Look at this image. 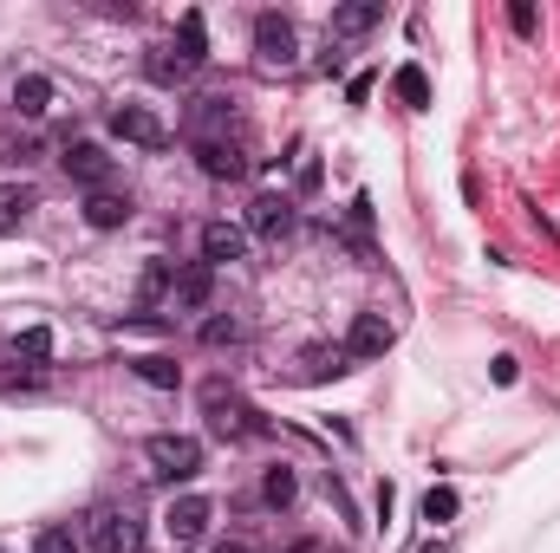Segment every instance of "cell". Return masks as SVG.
Masks as SVG:
<instances>
[{
    "label": "cell",
    "instance_id": "1",
    "mask_svg": "<svg viewBox=\"0 0 560 553\" xmlns=\"http://www.w3.org/2000/svg\"><path fill=\"white\" fill-rule=\"evenodd\" d=\"M202 411H209V430H215V436H261V430H268L261 411H248L229 378H209V385H202Z\"/></svg>",
    "mask_w": 560,
    "mask_h": 553
},
{
    "label": "cell",
    "instance_id": "2",
    "mask_svg": "<svg viewBox=\"0 0 560 553\" xmlns=\"http://www.w3.org/2000/svg\"><path fill=\"white\" fill-rule=\"evenodd\" d=\"M143 456H150V469H156L163 482H196V475H202V443L183 436V430H156V436L143 443Z\"/></svg>",
    "mask_w": 560,
    "mask_h": 553
},
{
    "label": "cell",
    "instance_id": "3",
    "mask_svg": "<svg viewBox=\"0 0 560 553\" xmlns=\"http://www.w3.org/2000/svg\"><path fill=\"white\" fill-rule=\"evenodd\" d=\"M209 521H215V502H209V495H176V502L163 508V534H170V548H196V541L209 534Z\"/></svg>",
    "mask_w": 560,
    "mask_h": 553
},
{
    "label": "cell",
    "instance_id": "4",
    "mask_svg": "<svg viewBox=\"0 0 560 553\" xmlns=\"http://www.w3.org/2000/svg\"><path fill=\"white\" fill-rule=\"evenodd\" d=\"M92 553H143V521L131 508H98L92 515Z\"/></svg>",
    "mask_w": 560,
    "mask_h": 553
},
{
    "label": "cell",
    "instance_id": "5",
    "mask_svg": "<svg viewBox=\"0 0 560 553\" xmlns=\"http://www.w3.org/2000/svg\"><path fill=\"white\" fill-rule=\"evenodd\" d=\"M112 138H125V143H138V150H163L170 143V125L150 111V105H112Z\"/></svg>",
    "mask_w": 560,
    "mask_h": 553
},
{
    "label": "cell",
    "instance_id": "6",
    "mask_svg": "<svg viewBox=\"0 0 560 553\" xmlns=\"http://www.w3.org/2000/svg\"><path fill=\"white\" fill-rule=\"evenodd\" d=\"M392 345H398V326H392L385 313H359L352 332H346V358H359V365H365V358H385Z\"/></svg>",
    "mask_w": 560,
    "mask_h": 553
},
{
    "label": "cell",
    "instance_id": "7",
    "mask_svg": "<svg viewBox=\"0 0 560 553\" xmlns=\"http://www.w3.org/2000/svg\"><path fill=\"white\" fill-rule=\"evenodd\" d=\"M59 163H66V176H72V183H85V189H112V156H105V143L72 138Z\"/></svg>",
    "mask_w": 560,
    "mask_h": 553
},
{
    "label": "cell",
    "instance_id": "8",
    "mask_svg": "<svg viewBox=\"0 0 560 553\" xmlns=\"http://www.w3.org/2000/svg\"><path fill=\"white\" fill-rule=\"evenodd\" d=\"M196 163H202V176H215V183H242L248 176V150L229 138H196Z\"/></svg>",
    "mask_w": 560,
    "mask_h": 553
},
{
    "label": "cell",
    "instance_id": "9",
    "mask_svg": "<svg viewBox=\"0 0 560 553\" xmlns=\"http://www.w3.org/2000/svg\"><path fill=\"white\" fill-rule=\"evenodd\" d=\"M255 52H261V66H293V20L287 13L255 20Z\"/></svg>",
    "mask_w": 560,
    "mask_h": 553
},
{
    "label": "cell",
    "instance_id": "10",
    "mask_svg": "<svg viewBox=\"0 0 560 553\" xmlns=\"http://www.w3.org/2000/svg\"><path fill=\"white\" fill-rule=\"evenodd\" d=\"M248 255V228H235V222H209L202 228V261L209 268H235Z\"/></svg>",
    "mask_w": 560,
    "mask_h": 553
},
{
    "label": "cell",
    "instance_id": "11",
    "mask_svg": "<svg viewBox=\"0 0 560 553\" xmlns=\"http://www.w3.org/2000/svg\"><path fill=\"white\" fill-rule=\"evenodd\" d=\"M85 222H92L98 235L125 228V222H131V189H92V196H85Z\"/></svg>",
    "mask_w": 560,
    "mask_h": 553
},
{
    "label": "cell",
    "instance_id": "12",
    "mask_svg": "<svg viewBox=\"0 0 560 553\" xmlns=\"http://www.w3.org/2000/svg\"><path fill=\"white\" fill-rule=\"evenodd\" d=\"M248 228H255V235H268V242H280V235L293 228V202L275 196V189H261V196L248 202Z\"/></svg>",
    "mask_w": 560,
    "mask_h": 553
},
{
    "label": "cell",
    "instance_id": "13",
    "mask_svg": "<svg viewBox=\"0 0 560 553\" xmlns=\"http://www.w3.org/2000/svg\"><path fill=\"white\" fill-rule=\"evenodd\" d=\"M339 372H352L346 345H306V352H300V385H326V378H339Z\"/></svg>",
    "mask_w": 560,
    "mask_h": 553
},
{
    "label": "cell",
    "instance_id": "14",
    "mask_svg": "<svg viewBox=\"0 0 560 553\" xmlns=\"http://www.w3.org/2000/svg\"><path fill=\"white\" fill-rule=\"evenodd\" d=\"M209 293H215V268L209 261H189L183 274H176V286H170V306H209Z\"/></svg>",
    "mask_w": 560,
    "mask_h": 553
},
{
    "label": "cell",
    "instance_id": "15",
    "mask_svg": "<svg viewBox=\"0 0 560 553\" xmlns=\"http://www.w3.org/2000/svg\"><path fill=\"white\" fill-rule=\"evenodd\" d=\"M378 20H385V0H352V7H339V13H332V26H326V33H332V39H359V33H372Z\"/></svg>",
    "mask_w": 560,
    "mask_h": 553
},
{
    "label": "cell",
    "instance_id": "16",
    "mask_svg": "<svg viewBox=\"0 0 560 553\" xmlns=\"http://www.w3.org/2000/svg\"><path fill=\"white\" fill-rule=\"evenodd\" d=\"M176 33H183V39H176V46H170V52H176V59H183V66H189V72H202V66H209V33H202V13H196V7H189V13H183V26H176Z\"/></svg>",
    "mask_w": 560,
    "mask_h": 553
},
{
    "label": "cell",
    "instance_id": "17",
    "mask_svg": "<svg viewBox=\"0 0 560 553\" xmlns=\"http://www.w3.org/2000/svg\"><path fill=\"white\" fill-rule=\"evenodd\" d=\"M46 105H52V85H46L39 72H20V79H13V111H20V118H46Z\"/></svg>",
    "mask_w": 560,
    "mask_h": 553
},
{
    "label": "cell",
    "instance_id": "18",
    "mask_svg": "<svg viewBox=\"0 0 560 553\" xmlns=\"http://www.w3.org/2000/svg\"><path fill=\"white\" fill-rule=\"evenodd\" d=\"M33 209H39V196H33L26 183H0V235H13Z\"/></svg>",
    "mask_w": 560,
    "mask_h": 553
},
{
    "label": "cell",
    "instance_id": "19",
    "mask_svg": "<svg viewBox=\"0 0 560 553\" xmlns=\"http://www.w3.org/2000/svg\"><path fill=\"white\" fill-rule=\"evenodd\" d=\"M46 358H52V332H46V326H26V332L13 339V365H26V372H39Z\"/></svg>",
    "mask_w": 560,
    "mask_h": 553
},
{
    "label": "cell",
    "instance_id": "20",
    "mask_svg": "<svg viewBox=\"0 0 560 553\" xmlns=\"http://www.w3.org/2000/svg\"><path fill=\"white\" fill-rule=\"evenodd\" d=\"M143 72H150L156 85H189V79H196V72H189V66H183V59H176L170 46H150V59H143Z\"/></svg>",
    "mask_w": 560,
    "mask_h": 553
},
{
    "label": "cell",
    "instance_id": "21",
    "mask_svg": "<svg viewBox=\"0 0 560 553\" xmlns=\"http://www.w3.org/2000/svg\"><path fill=\"white\" fill-rule=\"evenodd\" d=\"M392 85H398V98H405L411 111L430 105V79H423V66H398V79H392Z\"/></svg>",
    "mask_w": 560,
    "mask_h": 553
},
{
    "label": "cell",
    "instance_id": "22",
    "mask_svg": "<svg viewBox=\"0 0 560 553\" xmlns=\"http://www.w3.org/2000/svg\"><path fill=\"white\" fill-rule=\"evenodd\" d=\"M261 495H268V502H275V508H287V502H293V495H300V475H293V469H287V462H275V469H268V475H261Z\"/></svg>",
    "mask_w": 560,
    "mask_h": 553
},
{
    "label": "cell",
    "instance_id": "23",
    "mask_svg": "<svg viewBox=\"0 0 560 553\" xmlns=\"http://www.w3.org/2000/svg\"><path fill=\"white\" fill-rule=\"evenodd\" d=\"M131 372H138L143 385H156V391H176V378H183V372H176L170 358H156V352H150V358H131Z\"/></svg>",
    "mask_w": 560,
    "mask_h": 553
},
{
    "label": "cell",
    "instance_id": "24",
    "mask_svg": "<svg viewBox=\"0 0 560 553\" xmlns=\"http://www.w3.org/2000/svg\"><path fill=\"white\" fill-rule=\"evenodd\" d=\"M202 345H242V319H229V313L202 319Z\"/></svg>",
    "mask_w": 560,
    "mask_h": 553
},
{
    "label": "cell",
    "instance_id": "25",
    "mask_svg": "<svg viewBox=\"0 0 560 553\" xmlns=\"http://www.w3.org/2000/svg\"><path fill=\"white\" fill-rule=\"evenodd\" d=\"M456 515V489H430L423 495V521H450Z\"/></svg>",
    "mask_w": 560,
    "mask_h": 553
},
{
    "label": "cell",
    "instance_id": "26",
    "mask_svg": "<svg viewBox=\"0 0 560 553\" xmlns=\"http://www.w3.org/2000/svg\"><path fill=\"white\" fill-rule=\"evenodd\" d=\"M33 553H79V534H72V528H46V534L33 541Z\"/></svg>",
    "mask_w": 560,
    "mask_h": 553
},
{
    "label": "cell",
    "instance_id": "27",
    "mask_svg": "<svg viewBox=\"0 0 560 553\" xmlns=\"http://www.w3.org/2000/svg\"><path fill=\"white\" fill-rule=\"evenodd\" d=\"M33 156H39V143H33V138H20V143L0 138V163H33Z\"/></svg>",
    "mask_w": 560,
    "mask_h": 553
},
{
    "label": "cell",
    "instance_id": "28",
    "mask_svg": "<svg viewBox=\"0 0 560 553\" xmlns=\"http://www.w3.org/2000/svg\"><path fill=\"white\" fill-rule=\"evenodd\" d=\"M196 125H229V98H196Z\"/></svg>",
    "mask_w": 560,
    "mask_h": 553
},
{
    "label": "cell",
    "instance_id": "29",
    "mask_svg": "<svg viewBox=\"0 0 560 553\" xmlns=\"http://www.w3.org/2000/svg\"><path fill=\"white\" fill-rule=\"evenodd\" d=\"M509 26L528 39V33H535V7H528V0H515V7H509Z\"/></svg>",
    "mask_w": 560,
    "mask_h": 553
},
{
    "label": "cell",
    "instance_id": "30",
    "mask_svg": "<svg viewBox=\"0 0 560 553\" xmlns=\"http://www.w3.org/2000/svg\"><path fill=\"white\" fill-rule=\"evenodd\" d=\"M209 553H248V548L242 541H222V548H209Z\"/></svg>",
    "mask_w": 560,
    "mask_h": 553
},
{
    "label": "cell",
    "instance_id": "31",
    "mask_svg": "<svg viewBox=\"0 0 560 553\" xmlns=\"http://www.w3.org/2000/svg\"><path fill=\"white\" fill-rule=\"evenodd\" d=\"M423 553H443V541H430V548H423Z\"/></svg>",
    "mask_w": 560,
    "mask_h": 553
}]
</instances>
